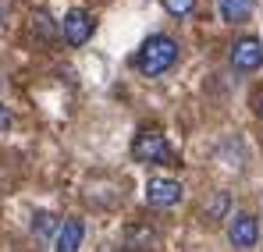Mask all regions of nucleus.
Instances as JSON below:
<instances>
[{"label": "nucleus", "instance_id": "obj_14", "mask_svg": "<svg viewBox=\"0 0 263 252\" xmlns=\"http://www.w3.org/2000/svg\"><path fill=\"white\" fill-rule=\"evenodd\" d=\"M256 110H260V118H263V96H260V103H256Z\"/></svg>", "mask_w": 263, "mask_h": 252}, {"label": "nucleus", "instance_id": "obj_8", "mask_svg": "<svg viewBox=\"0 0 263 252\" xmlns=\"http://www.w3.org/2000/svg\"><path fill=\"white\" fill-rule=\"evenodd\" d=\"M217 11L224 22L238 25V22H249V14L256 11V0H217Z\"/></svg>", "mask_w": 263, "mask_h": 252}, {"label": "nucleus", "instance_id": "obj_2", "mask_svg": "<svg viewBox=\"0 0 263 252\" xmlns=\"http://www.w3.org/2000/svg\"><path fill=\"white\" fill-rule=\"evenodd\" d=\"M132 157L139 164H171L175 160V149L167 146V139L160 131H139L135 142H132Z\"/></svg>", "mask_w": 263, "mask_h": 252}, {"label": "nucleus", "instance_id": "obj_11", "mask_svg": "<svg viewBox=\"0 0 263 252\" xmlns=\"http://www.w3.org/2000/svg\"><path fill=\"white\" fill-rule=\"evenodd\" d=\"M32 29L40 32V40H53V32H61V25H53V18L46 11H36L32 14Z\"/></svg>", "mask_w": 263, "mask_h": 252}, {"label": "nucleus", "instance_id": "obj_4", "mask_svg": "<svg viewBox=\"0 0 263 252\" xmlns=\"http://www.w3.org/2000/svg\"><path fill=\"white\" fill-rule=\"evenodd\" d=\"M228 242L235 249H253L260 242V224L253 213H231L228 217Z\"/></svg>", "mask_w": 263, "mask_h": 252}, {"label": "nucleus", "instance_id": "obj_12", "mask_svg": "<svg viewBox=\"0 0 263 252\" xmlns=\"http://www.w3.org/2000/svg\"><path fill=\"white\" fill-rule=\"evenodd\" d=\"M164 4V11L171 14V18H185L192 7H196V0H160Z\"/></svg>", "mask_w": 263, "mask_h": 252}, {"label": "nucleus", "instance_id": "obj_3", "mask_svg": "<svg viewBox=\"0 0 263 252\" xmlns=\"http://www.w3.org/2000/svg\"><path fill=\"white\" fill-rule=\"evenodd\" d=\"M181 196H185V188L175 178H149L146 181V203L153 210H171V206L181 203Z\"/></svg>", "mask_w": 263, "mask_h": 252}, {"label": "nucleus", "instance_id": "obj_1", "mask_svg": "<svg viewBox=\"0 0 263 252\" xmlns=\"http://www.w3.org/2000/svg\"><path fill=\"white\" fill-rule=\"evenodd\" d=\"M175 61H178V43L171 40V36H164V32L149 36V40L139 46V53H135V68H139L146 79H157V75L171 71Z\"/></svg>", "mask_w": 263, "mask_h": 252}, {"label": "nucleus", "instance_id": "obj_10", "mask_svg": "<svg viewBox=\"0 0 263 252\" xmlns=\"http://www.w3.org/2000/svg\"><path fill=\"white\" fill-rule=\"evenodd\" d=\"M228 206H231L228 192H217V196L203 206V220H228Z\"/></svg>", "mask_w": 263, "mask_h": 252}, {"label": "nucleus", "instance_id": "obj_6", "mask_svg": "<svg viewBox=\"0 0 263 252\" xmlns=\"http://www.w3.org/2000/svg\"><path fill=\"white\" fill-rule=\"evenodd\" d=\"M231 68L235 71H256V68H263V43L256 36H242L231 46Z\"/></svg>", "mask_w": 263, "mask_h": 252}, {"label": "nucleus", "instance_id": "obj_5", "mask_svg": "<svg viewBox=\"0 0 263 252\" xmlns=\"http://www.w3.org/2000/svg\"><path fill=\"white\" fill-rule=\"evenodd\" d=\"M92 29H96V22H92V14L82 11V7H71L64 14V22H61V36H64L68 46H82L92 36Z\"/></svg>", "mask_w": 263, "mask_h": 252}, {"label": "nucleus", "instance_id": "obj_7", "mask_svg": "<svg viewBox=\"0 0 263 252\" xmlns=\"http://www.w3.org/2000/svg\"><path fill=\"white\" fill-rule=\"evenodd\" d=\"M82 238H86V224L79 217H68V220H61V231L53 238V252H79Z\"/></svg>", "mask_w": 263, "mask_h": 252}, {"label": "nucleus", "instance_id": "obj_13", "mask_svg": "<svg viewBox=\"0 0 263 252\" xmlns=\"http://www.w3.org/2000/svg\"><path fill=\"white\" fill-rule=\"evenodd\" d=\"M11 125H14V118H11V110H7V103H0V131H7Z\"/></svg>", "mask_w": 263, "mask_h": 252}, {"label": "nucleus", "instance_id": "obj_9", "mask_svg": "<svg viewBox=\"0 0 263 252\" xmlns=\"http://www.w3.org/2000/svg\"><path fill=\"white\" fill-rule=\"evenodd\" d=\"M57 231H61V220H57L53 213H36V217H32V235H36L40 242L57 238Z\"/></svg>", "mask_w": 263, "mask_h": 252}]
</instances>
